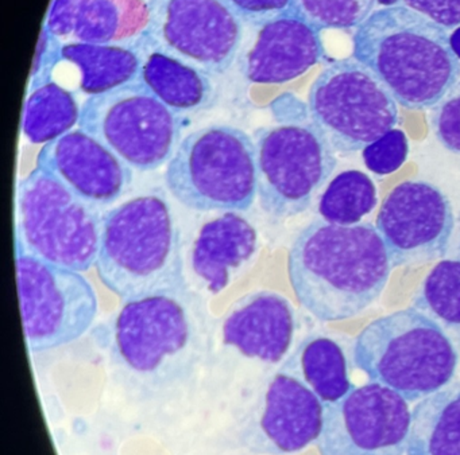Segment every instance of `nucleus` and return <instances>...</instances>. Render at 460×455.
Segmentation results:
<instances>
[{"label": "nucleus", "instance_id": "ddd939ff", "mask_svg": "<svg viewBox=\"0 0 460 455\" xmlns=\"http://www.w3.org/2000/svg\"><path fill=\"white\" fill-rule=\"evenodd\" d=\"M411 412L395 390L368 382L325 404L320 455H403Z\"/></svg>", "mask_w": 460, "mask_h": 455}, {"label": "nucleus", "instance_id": "473e14b6", "mask_svg": "<svg viewBox=\"0 0 460 455\" xmlns=\"http://www.w3.org/2000/svg\"><path fill=\"white\" fill-rule=\"evenodd\" d=\"M403 3L444 29H455L460 24V0H403Z\"/></svg>", "mask_w": 460, "mask_h": 455}, {"label": "nucleus", "instance_id": "bb28decb", "mask_svg": "<svg viewBox=\"0 0 460 455\" xmlns=\"http://www.w3.org/2000/svg\"><path fill=\"white\" fill-rule=\"evenodd\" d=\"M416 309L447 328H460V260H441L422 283Z\"/></svg>", "mask_w": 460, "mask_h": 455}, {"label": "nucleus", "instance_id": "423d86ee", "mask_svg": "<svg viewBox=\"0 0 460 455\" xmlns=\"http://www.w3.org/2000/svg\"><path fill=\"white\" fill-rule=\"evenodd\" d=\"M169 193L198 212H246L258 197L257 151L252 137L231 126L198 129L168 162Z\"/></svg>", "mask_w": 460, "mask_h": 455}, {"label": "nucleus", "instance_id": "412c9836", "mask_svg": "<svg viewBox=\"0 0 460 455\" xmlns=\"http://www.w3.org/2000/svg\"><path fill=\"white\" fill-rule=\"evenodd\" d=\"M141 81L174 112H198L214 101L209 75L174 57L152 51L145 59Z\"/></svg>", "mask_w": 460, "mask_h": 455}, {"label": "nucleus", "instance_id": "f3484780", "mask_svg": "<svg viewBox=\"0 0 460 455\" xmlns=\"http://www.w3.org/2000/svg\"><path fill=\"white\" fill-rule=\"evenodd\" d=\"M324 404L300 380L279 371L269 381L258 420V443L269 454L301 451L319 439Z\"/></svg>", "mask_w": 460, "mask_h": 455}, {"label": "nucleus", "instance_id": "5701e85b", "mask_svg": "<svg viewBox=\"0 0 460 455\" xmlns=\"http://www.w3.org/2000/svg\"><path fill=\"white\" fill-rule=\"evenodd\" d=\"M406 455H460V389H440L411 411Z\"/></svg>", "mask_w": 460, "mask_h": 455}, {"label": "nucleus", "instance_id": "7c9ffc66", "mask_svg": "<svg viewBox=\"0 0 460 455\" xmlns=\"http://www.w3.org/2000/svg\"><path fill=\"white\" fill-rule=\"evenodd\" d=\"M228 7L244 23L263 26L277 16L288 13L292 0H225Z\"/></svg>", "mask_w": 460, "mask_h": 455}, {"label": "nucleus", "instance_id": "f03ea898", "mask_svg": "<svg viewBox=\"0 0 460 455\" xmlns=\"http://www.w3.org/2000/svg\"><path fill=\"white\" fill-rule=\"evenodd\" d=\"M352 43L354 58L406 109L435 107L459 83L460 61L446 29L405 5L374 11Z\"/></svg>", "mask_w": 460, "mask_h": 455}, {"label": "nucleus", "instance_id": "c9c22d12", "mask_svg": "<svg viewBox=\"0 0 460 455\" xmlns=\"http://www.w3.org/2000/svg\"><path fill=\"white\" fill-rule=\"evenodd\" d=\"M456 256H457V260H460V236H459V242H457Z\"/></svg>", "mask_w": 460, "mask_h": 455}, {"label": "nucleus", "instance_id": "4be33fe9", "mask_svg": "<svg viewBox=\"0 0 460 455\" xmlns=\"http://www.w3.org/2000/svg\"><path fill=\"white\" fill-rule=\"evenodd\" d=\"M281 371L304 382L324 406L341 400L355 388L343 349L328 337L304 339Z\"/></svg>", "mask_w": 460, "mask_h": 455}, {"label": "nucleus", "instance_id": "a878e982", "mask_svg": "<svg viewBox=\"0 0 460 455\" xmlns=\"http://www.w3.org/2000/svg\"><path fill=\"white\" fill-rule=\"evenodd\" d=\"M378 205L376 183L359 170L336 175L322 194L319 213L323 220L338 225H355Z\"/></svg>", "mask_w": 460, "mask_h": 455}, {"label": "nucleus", "instance_id": "a211bd4d", "mask_svg": "<svg viewBox=\"0 0 460 455\" xmlns=\"http://www.w3.org/2000/svg\"><path fill=\"white\" fill-rule=\"evenodd\" d=\"M325 57L322 35L292 10L261 26L243 62L252 83H285L300 77Z\"/></svg>", "mask_w": 460, "mask_h": 455}, {"label": "nucleus", "instance_id": "39448f33", "mask_svg": "<svg viewBox=\"0 0 460 455\" xmlns=\"http://www.w3.org/2000/svg\"><path fill=\"white\" fill-rule=\"evenodd\" d=\"M354 363L371 382L419 401L451 381L457 353L436 320L411 307L368 323L355 339Z\"/></svg>", "mask_w": 460, "mask_h": 455}, {"label": "nucleus", "instance_id": "393cba45", "mask_svg": "<svg viewBox=\"0 0 460 455\" xmlns=\"http://www.w3.org/2000/svg\"><path fill=\"white\" fill-rule=\"evenodd\" d=\"M82 107L60 83L50 81L31 91L23 113L22 131L34 144H47L79 124Z\"/></svg>", "mask_w": 460, "mask_h": 455}, {"label": "nucleus", "instance_id": "1a4fd4ad", "mask_svg": "<svg viewBox=\"0 0 460 455\" xmlns=\"http://www.w3.org/2000/svg\"><path fill=\"white\" fill-rule=\"evenodd\" d=\"M308 107L312 123L341 155L363 150L398 121L392 92L355 58L332 62L317 75Z\"/></svg>", "mask_w": 460, "mask_h": 455}, {"label": "nucleus", "instance_id": "4468645a", "mask_svg": "<svg viewBox=\"0 0 460 455\" xmlns=\"http://www.w3.org/2000/svg\"><path fill=\"white\" fill-rule=\"evenodd\" d=\"M376 228L392 268L444 258L455 229L449 199L424 180L395 186L376 215Z\"/></svg>", "mask_w": 460, "mask_h": 455}, {"label": "nucleus", "instance_id": "0eeeda50", "mask_svg": "<svg viewBox=\"0 0 460 455\" xmlns=\"http://www.w3.org/2000/svg\"><path fill=\"white\" fill-rule=\"evenodd\" d=\"M17 245L64 268L95 266L103 215L61 180L36 169L17 188Z\"/></svg>", "mask_w": 460, "mask_h": 455}, {"label": "nucleus", "instance_id": "aec40b11", "mask_svg": "<svg viewBox=\"0 0 460 455\" xmlns=\"http://www.w3.org/2000/svg\"><path fill=\"white\" fill-rule=\"evenodd\" d=\"M257 248L254 225L238 212H226L201 226L193 242L190 266L209 293H219L254 258Z\"/></svg>", "mask_w": 460, "mask_h": 455}, {"label": "nucleus", "instance_id": "20e7f679", "mask_svg": "<svg viewBox=\"0 0 460 455\" xmlns=\"http://www.w3.org/2000/svg\"><path fill=\"white\" fill-rule=\"evenodd\" d=\"M95 268L125 303L187 290L181 232L169 202L145 194L104 213Z\"/></svg>", "mask_w": 460, "mask_h": 455}, {"label": "nucleus", "instance_id": "b1692460", "mask_svg": "<svg viewBox=\"0 0 460 455\" xmlns=\"http://www.w3.org/2000/svg\"><path fill=\"white\" fill-rule=\"evenodd\" d=\"M61 57L79 69L80 91L90 96L141 80L139 51L125 46L66 43Z\"/></svg>", "mask_w": 460, "mask_h": 455}, {"label": "nucleus", "instance_id": "c85d7f7f", "mask_svg": "<svg viewBox=\"0 0 460 455\" xmlns=\"http://www.w3.org/2000/svg\"><path fill=\"white\" fill-rule=\"evenodd\" d=\"M409 155L408 136L402 129L393 128L362 150L365 166L376 175L397 171Z\"/></svg>", "mask_w": 460, "mask_h": 455}, {"label": "nucleus", "instance_id": "6ab92c4d", "mask_svg": "<svg viewBox=\"0 0 460 455\" xmlns=\"http://www.w3.org/2000/svg\"><path fill=\"white\" fill-rule=\"evenodd\" d=\"M296 330L292 303L274 291L235 302L223 322V341L249 358L277 363L288 354Z\"/></svg>", "mask_w": 460, "mask_h": 455}, {"label": "nucleus", "instance_id": "f8f14e48", "mask_svg": "<svg viewBox=\"0 0 460 455\" xmlns=\"http://www.w3.org/2000/svg\"><path fill=\"white\" fill-rule=\"evenodd\" d=\"M145 48L168 54L208 75L235 61L242 21L225 0H150Z\"/></svg>", "mask_w": 460, "mask_h": 455}, {"label": "nucleus", "instance_id": "cd10ccee", "mask_svg": "<svg viewBox=\"0 0 460 455\" xmlns=\"http://www.w3.org/2000/svg\"><path fill=\"white\" fill-rule=\"evenodd\" d=\"M376 0H292L290 10L319 30H349L371 15Z\"/></svg>", "mask_w": 460, "mask_h": 455}, {"label": "nucleus", "instance_id": "2eb2a0df", "mask_svg": "<svg viewBox=\"0 0 460 455\" xmlns=\"http://www.w3.org/2000/svg\"><path fill=\"white\" fill-rule=\"evenodd\" d=\"M37 167L98 207L117 202L133 182L130 167L82 128L44 144Z\"/></svg>", "mask_w": 460, "mask_h": 455}, {"label": "nucleus", "instance_id": "72a5a7b5", "mask_svg": "<svg viewBox=\"0 0 460 455\" xmlns=\"http://www.w3.org/2000/svg\"><path fill=\"white\" fill-rule=\"evenodd\" d=\"M449 45H451L452 51L455 56L460 61V26L454 30L451 35H449Z\"/></svg>", "mask_w": 460, "mask_h": 455}, {"label": "nucleus", "instance_id": "9b49d317", "mask_svg": "<svg viewBox=\"0 0 460 455\" xmlns=\"http://www.w3.org/2000/svg\"><path fill=\"white\" fill-rule=\"evenodd\" d=\"M18 295L31 353L47 352L84 336L98 317V296L82 272L56 266L17 245Z\"/></svg>", "mask_w": 460, "mask_h": 455}, {"label": "nucleus", "instance_id": "f257e3e1", "mask_svg": "<svg viewBox=\"0 0 460 455\" xmlns=\"http://www.w3.org/2000/svg\"><path fill=\"white\" fill-rule=\"evenodd\" d=\"M392 264L373 223L312 221L288 253V275L298 303L323 322L349 319L378 301Z\"/></svg>", "mask_w": 460, "mask_h": 455}, {"label": "nucleus", "instance_id": "7ed1b4c3", "mask_svg": "<svg viewBox=\"0 0 460 455\" xmlns=\"http://www.w3.org/2000/svg\"><path fill=\"white\" fill-rule=\"evenodd\" d=\"M208 342V311L190 288L128 302L112 328L118 363L150 393L184 384L206 355Z\"/></svg>", "mask_w": 460, "mask_h": 455}, {"label": "nucleus", "instance_id": "9d476101", "mask_svg": "<svg viewBox=\"0 0 460 455\" xmlns=\"http://www.w3.org/2000/svg\"><path fill=\"white\" fill-rule=\"evenodd\" d=\"M258 198L270 217L305 212L324 188L338 159L314 123H288L255 135Z\"/></svg>", "mask_w": 460, "mask_h": 455}, {"label": "nucleus", "instance_id": "6e6552de", "mask_svg": "<svg viewBox=\"0 0 460 455\" xmlns=\"http://www.w3.org/2000/svg\"><path fill=\"white\" fill-rule=\"evenodd\" d=\"M79 127L137 171H155L171 161L185 118L166 107L141 80L90 96Z\"/></svg>", "mask_w": 460, "mask_h": 455}, {"label": "nucleus", "instance_id": "2f4dec72", "mask_svg": "<svg viewBox=\"0 0 460 455\" xmlns=\"http://www.w3.org/2000/svg\"><path fill=\"white\" fill-rule=\"evenodd\" d=\"M63 46L61 39H58L45 26L41 32L39 48H37L33 70H31V91L53 81V70L58 66V62L63 61L61 57Z\"/></svg>", "mask_w": 460, "mask_h": 455}, {"label": "nucleus", "instance_id": "f704fd0d", "mask_svg": "<svg viewBox=\"0 0 460 455\" xmlns=\"http://www.w3.org/2000/svg\"><path fill=\"white\" fill-rule=\"evenodd\" d=\"M381 5H386V7H392V5L397 4L400 0H376Z\"/></svg>", "mask_w": 460, "mask_h": 455}, {"label": "nucleus", "instance_id": "dca6fc26", "mask_svg": "<svg viewBox=\"0 0 460 455\" xmlns=\"http://www.w3.org/2000/svg\"><path fill=\"white\" fill-rule=\"evenodd\" d=\"M150 23L146 0H55L47 27L68 43L145 48Z\"/></svg>", "mask_w": 460, "mask_h": 455}, {"label": "nucleus", "instance_id": "c756f323", "mask_svg": "<svg viewBox=\"0 0 460 455\" xmlns=\"http://www.w3.org/2000/svg\"><path fill=\"white\" fill-rule=\"evenodd\" d=\"M430 126L447 150L460 153V81L435 105Z\"/></svg>", "mask_w": 460, "mask_h": 455}]
</instances>
